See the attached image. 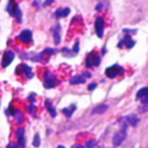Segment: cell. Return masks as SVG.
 I'll return each instance as SVG.
<instances>
[{
	"label": "cell",
	"mask_w": 148,
	"mask_h": 148,
	"mask_svg": "<svg viewBox=\"0 0 148 148\" xmlns=\"http://www.w3.org/2000/svg\"><path fill=\"white\" fill-rule=\"evenodd\" d=\"M127 125L129 123H122L121 126V130H118L117 133L113 135V146L114 147H118L123 143V140L126 139V129H127Z\"/></svg>",
	"instance_id": "cell-1"
},
{
	"label": "cell",
	"mask_w": 148,
	"mask_h": 148,
	"mask_svg": "<svg viewBox=\"0 0 148 148\" xmlns=\"http://www.w3.org/2000/svg\"><path fill=\"white\" fill-rule=\"evenodd\" d=\"M7 10H8V13H9L10 16H13V17H14L17 21L22 20V13H21L20 8H18L17 3H16L14 0H9V1H8Z\"/></svg>",
	"instance_id": "cell-2"
},
{
	"label": "cell",
	"mask_w": 148,
	"mask_h": 148,
	"mask_svg": "<svg viewBox=\"0 0 148 148\" xmlns=\"http://www.w3.org/2000/svg\"><path fill=\"white\" fill-rule=\"evenodd\" d=\"M123 68L121 66V65H112V66H109V68H107L105 69V75L108 77V78H116V77H118V75H121V74H123Z\"/></svg>",
	"instance_id": "cell-3"
},
{
	"label": "cell",
	"mask_w": 148,
	"mask_h": 148,
	"mask_svg": "<svg viewBox=\"0 0 148 148\" xmlns=\"http://www.w3.org/2000/svg\"><path fill=\"white\" fill-rule=\"evenodd\" d=\"M100 64V56L96 52H90L86 56V66L87 68H94V66H99Z\"/></svg>",
	"instance_id": "cell-4"
},
{
	"label": "cell",
	"mask_w": 148,
	"mask_h": 148,
	"mask_svg": "<svg viewBox=\"0 0 148 148\" xmlns=\"http://www.w3.org/2000/svg\"><path fill=\"white\" fill-rule=\"evenodd\" d=\"M57 83H59V81H57L56 77H55L53 74H51L49 72H46V77H44V87H46V88H53Z\"/></svg>",
	"instance_id": "cell-5"
},
{
	"label": "cell",
	"mask_w": 148,
	"mask_h": 148,
	"mask_svg": "<svg viewBox=\"0 0 148 148\" xmlns=\"http://www.w3.org/2000/svg\"><path fill=\"white\" fill-rule=\"evenodd\" d=\"M104 27H105V21L101 17H97L95 21V31H96V35L99 38H103L104 35Z\"/></svg>",
	"instance_id": "cell-6"
},
{
	"label": "cell",
	"mask_w": 148,
	"mask_h": 148,
	"mask_svg": "<svg viewBox=\"0 0 148 148\" xmlns=\"http://www.w3.org/2000/svg\"><path fill=\"white\" fill-rule=\"evenodd\" d=\"M14 59V52L13 51H5L4 55H3V60H1V66L3 68H7L10 62L13 61Z\"/></svg>",
	"instance_id": "cell-7"
},
{
	"label": "cell",
	"mask_w": 148,
	"mask_h": 148,
	"mask_svg": "<svg viewBox=\"0 0 148 148\" xmlns=\"http://www.w3.org/2000/svg\"><path fill=\"white\" fill-rule=\"evenodd\" d=\"M134 44H135V42L131 39V36L130 35H126L125 38H123L122 40L117 44V46H118V48H122V47H126V48H133Z\"/></svg>",
	"instance_id": "cell-8"
},
{
	"label": "cell",
	"mask_w": 148,
	"mask_h": 148,
	"mask_svg": "<svg viewBox=\"0 0 148 148\" xmlns=\"http://www.w3.org/2000/svg\"><path fill=\"white\" fill-rule=\"evenodd\" d=\"M136 99L140 100L143 104H147L148 103V87H143V88H140L136 92Z\"/></svg>",
	"instance_id": "cell-9"
},
{
	"label": "cell",
	"mask_w": 148,
	"mask_h": 148,
	"mask_svg": "<svg viewBox=\"0 0 148 148\" xmlns=\"http://www.w3.org/2000/svg\"><path fill=\"white\" fill-rule=\"evenodd\" d=\"M17 139H18V147L25 148L26 147V139H25V129L20 127L17 130Z\"/></svg>",
	"instance_id": "cell-10"
},
{
	"label": "cell",
	"mask_w": 148,
	"mask_h": 148,
	"mask_svg": "<svg viewBox=\"0 0 148 148\" xmlns=\"http://www.w3.org/2000/svg\"><path fill=\"white\" fill-rule=\"evenodd\" d=\"M18 38H20V40L23 42V43H30V42L33 40V33H31L30 30H23L20 33Z\"/></svg>",
	"instance_id": "cell-11"
},
{
	"label": "cell",
	"mask_w": 148,
	"mask_h": 148,
	"mask_svg": "<svg viewBox=\"0 0 148 148\" xmlns=\"http://www.w3.org/2000/svg\"><path fill=\"white\" fill-rule=\"evenodd\" d=\"M52 33H53L55 44H60V42H61V26L56 25L53 29H52Z\"/></svg>",
	"instance_id": "cell-12"
},
{
	"label": "cell",
	"mask_w": 148,
	"mask_h": 148,
	"mask_svg": "<svg viewBox=\"0 0 148 148\" xmlns=\"http://www.w3.org/2000/svg\"><path fill=\"white\" fill-rule=\"evenodd\" d=\"M108 108H109V105L108 104H99L96 105V107L92 109V114H103V113H105L108 110Z\"/></svg>",
	"instance_id": "cell-13"
},
{
	"label": "cell",
	"mask_w": 148,
	"mask_h": 148,
	"mask_svg": "<svg viewBox=\"0 0 148 148\" xmlns=\"http://www.w3.org/2000/svg\"><path fill=\"white\" fill-rule=\"evenodd\" d=\"M123 120H125L130 126H133V127H135V126L139 123V117H136V116H134V114L125 116V117H123Z\"/></svg>",
	"instance_id": "cell-14"
},
{
	"label": "cell",
	"mask_w": 148,
	"mask_h": 148,
	"mask_svg": "<svg viewBox=\"0 0 148 148\" xmlns=\"http://www.w3.org/2000/svg\"><path fill=\"white\" fill-rule=\"evenodd\" d=\"M18 72L20 73H23L27 78H33V70L30 69V66H27V65L25 64H21L20 68H18Z\"/></svg>",
	"instance_id": "cell-15"
},
{
	"label": "cell",
	"mask_w": 148,
	"mask_h": 148,
	"mask_svg": "<svg viewBox=\"0 0 148 148\" xmlns=\"http://www.w3.org/2000/svg\"><path fill=\"white\" fill-rule=\"evenodd\" d=\"M70 13V9L69 8H60L55 12V17L56 18H62V17H66L68 14Z\"/></svg>",
	"instance_id": "cell-16"
},
{
	"label": "cell",
	"mask_w": 148,
	"mask_h": 148,
	"mask_svg": "<svg viewBox=\"0 0 148 148\" xmlns=\"http://www.w3.org/2000/svg\"><path fill=\"white\" fill-rule=\"evenodd\" d=\"M86 82V77L83 74L81 75H74L72 79H70V84H81V83H84Z\"/></svg>",
	"instance_id": "cell-17"
},
{
	"label": "cell",
	"mask_w": 148,
	"mask_h": 148,
	"mask_svg": "<svg viewBox=\"0 0 148 148\" xmlns=\"http://www.w3.org/2000/svg\"><path fill=\"white\" fill-rule=\"evenodd\" d=\"M75 109H77V105L75 104H72L70 107L64 108V109H62V113H64V114L68 118H69V117H72V116H73V113H74V110H75Z\"/></svg>",
	"instance_id": "cell-18"
},
{
	"label": "cell",
	"mask_w": 148,
	"mask_h": 148,
	"mask_svg": "<svg viewBox=\"0 0 148 148\" xmlns=\"http://www.w3.org/2000/svg\"><path fill=\"white\" fill-rule=\"evenodd\" d=\"M46 107H47V110H48V112L51 113V116H52V117H56L57 112H56V109H55V108H53V105H52L51 100H46Z\"/></svg>",
	"instance_id": "cell-19"
},
{
	"label": "cell",
	"mask_w": 148,
	"mask_h": 148,
	"mask_svg": "<svg viewBox=\"0 0 148 148\" xmlns=\"http://www.w3.org/2000/svg\"><path fill=\"white\" fill-rule=\"evenodd\" d=\"M96 146H97V142L95 140V139H90L86 143V148H95Z\"/></svg>",
	"instance_id": "cell-20"
},
{
	"label": "cell",
	"mask_w": 148,
	"mask_h": 148,
	"mask_svg": "<svg viewBox=\"0 0 148 148\" xmlns=\"http://www.w3.org/2000/svg\"><path fill=\"white\" fill-rule=\"evenodd\" d=\"M33 146L34 147H39V146H40V136H39V134H35V136H34Z\"/></svg>",
	"instance_id": "cell-21"
},
{
	"label": "cell",
	"mask_w": 148,
	"mask_h": 148,
	"mask_svg": "<svg viewBox=\"0 0 148 148\" xmlns=\"http://www.w3.org/2000/svg\"><path fill=\"white\" fill-rule=\"evenodd\" d=\"M147 110H148V103L147 104H143L140 108H139V112L140 113H144V112H147Z\"/></svg>",
	"instance_id": "cell-22"
},
{
	"label": "cell",
	"mask_w": 148,
	"mask_h": 148,
	"mask_svg": "<svg viewBox=\"0 0 148 148\" xmlns=\"http://www.w3.org/2000/svg\"><path fill=\"white\" fill-rule=\"evenodd\" d=\"M78 51H79V43L77 42L75 44H74V48H73V53H78Z\"/></svg>",
	"instance_id": "cell-23"
},
{
	"label": "cell",
	"mask_w": 148,
	"mask_h": 148,
	"mask_svg": "<svg viewBox=\"0 0 148 148\" xmlns=\"http://www.w3.org/2000/svg\"><path fill=\"white\" fill-rule=\"evenodd\" d=\"M96 86H97L96 83H91V84L88 86V90H90V91H94V90L96 88Z\"/></svg>",
	"instance_id": "cell-24"
},
{
	"label": "cell",
	"mask_w": 148,
	"mask_h": 148,
	"mask_svg": "<svg viewBox=\"0 0 148 148\" xmlns=\"http://www.w3.org/2000/svg\"><path fill=\"white\" fill-rule=\"evenodd\" d=\"M53 1H55V0H46V1H44V7H48V5H51Z\"/></svg>",
	"instance_id": "cell-25"
},
{
	"label": "cell",
	"mask_w": 148,
	"mask_h": 148,
	"mask_svg": "<svg viewBox=\"0 0 148 148\" xmlns=\"http://www.w3.org/2000/svg\"><path fill=\"white\" fill-rule=\"evenodd\" d=\"M7 148H20V147H18V143L17 144H16V143H10Z\"/></svg>",
	"instance_id": "cell-26"
},
{
	"label": "cell",
	"mask_w": 148,
	"mask_h": 148,
	"mask_svg": "<svg viewBox=\"0 0 148 148\" xmlns=\"http://www.w3.org/2000/svg\"><path fill=\"white\" fill-rule=\"evenodd\" d=\"M29 110H30L31 114H34V105H30V107H29Z\"/></svg>",
	"instance_id": "cell-27"
},
{
	"label": "cell",
	"mask_w": 148,
	"mask_h": 148,
	"mask_svg": "<svg viewBox=\"0 0 148 148\" xmlns=\"http://www.w3.org/2000/svg\"><path fill=\"white\" fill-rule=\"evenodd\" d=\"M103 7H104V5H103V4H99V5H96V10H100V9H103Z\"/></svg>",
	"instance_id": "cell-28"
},
{
	"label": "cell",
	"mask_w": 148,
	"mask_h": 148,
	"mask_svg": "<svg viewBox=\"0 0 148 148\" xmlns=\"http://www.w3.org/2000/svg\"><path fill=\"white\" fill-rule=\"evenodd\" d=\"M72 148H84V147H83V146H81V144H74Z\"/></svg>",
	"instance_id": "cell-29"
},
{
	"label": "cell",
	"mask_w": 148,
	"mask_h": 148,
	"mask_svg": "<svg viewBox=\"0 0 148 148\" xmlns=\"http://www.w3.org/2000/svg\"><path fill=\"white\" fill-rule=\"evenodd\" d=\"M83 75H84V77H86V78H91V74H90V73H84V74H83Z\"/></svg>",
	"instance_id": "cell-30"
},
{
	"label": "cell",
	"mask_w": 148,
	"mask_h": 148,
	"mask_svg": "<svg viewBox=\"0 0 148 148\" xmlns=\"http://www.w3.org/2000/svg\"><path fill=\"white\" fill-rule=\"evenodd\" d=\"M57 148H65L64 146H59V147H57Z\"/></svg>",
	"instance_id": "cell-31"
}]
</instances>
